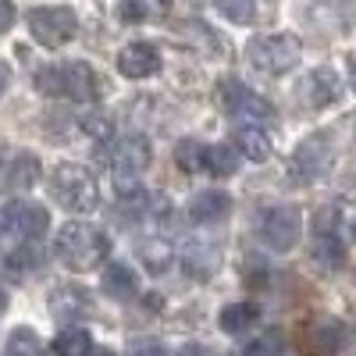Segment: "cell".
Listing matches in <instances>:
<instances>
[{
  "label": "cell",
  "instance_id": "cell-4",
  "mask_svg": "<svg viewBox=\"0 0 356 356\" xmlns=\"http://www.w3.org/2000/svg\"><path fill=\"white\" fill-rule=\"evenodd\" d=\"M300 54L303 43L300 36H289V33H271V36H253L246 43V57L250 65L264 75H285L300 65Z\"/></svg>",
  "mask_w": 356,
  "mask_h": 356
},
{
  "label": "cell",
  "instance_id": "cell-14",
  "mask_svg": "<svg viewBox=\"0 0 356 356\" xmlns=\"http://www.w3.org/2000/svg\"><path fill=\"white\" fill-rule=\"evenodd\" d=\"M228 211H232V196L221 189H203L189 200V218L196 225H214V221L228 218Z\"/></svg>",
  "mask_w": 356,
  "mask_h": 356
},
{
  "label": "cell",
  "instance_id": "cell-30",
  "mask_svg": "<svg viewBox=\"0 0 356 356\" xmlns=\"http://www.w3.org/2000/svg\"><path fill=\"white\" fill-rule=\"evenodd\" d=\"M335 221H339V211H335V207H321V211L314 214L317 232H335Z\"/></svg>",
  "mask_w": 356,
  "mask_h": 356
},
{
  "label": "cell",
  "instance_id": "cell-17",
  "mask_svg": "<svg viewBox=\"0 0 356 356\" xmlns=\"http://www.w3.org/2000/svg\"><path fill=\"white\" fill-rule=\"evenodd\" d=\"M235 150H239L246 161H267L271 157V139H267V132L260 125H243L239 132H235Z\"/></svg>",
  "mask_w": 356,
  "mask_h": 356
},
{
  "label": "cell",
  "instance_id": "cell-32",
  "mask_svg": "<svg viewBox=\"0 0 356 356\" xmlns=\"http://www.w3.org/2000/svg\"><path fill=\"white\" fill-rule=\"evenodd\" d=\"M18 11H15V0H0V33H8V29L15 25Z\"/></svg>",
  "mask_w": 356,
  "mask_h": 356
},
{
  "label": "cell",
  "instance_id": "cell-2",
  "mask_svg": "<svg viewBox=\"0 0 356 356\" xmlns=\"http://www.w3.org/2000/svg\"><path fill=\"white\" fill-rule=\"evenodd\" d=\"M107 250H111L107 235L89 221L61 225V232H57V239H54V253L61 257V264L68 271H93V267L104 264Z\"/></svg>",
  "mask_w": 356,
  "mask_h": 356
},
{
  "label": "cell",
  "instance_id": "cell-20",
  "mask_svg": "<svg viewBox=\"0 0 356 356\" xmlns=\"http://www.w3.org/2000/svg\"><path fill=\"white\" fill-rule=\"evenodd\" d=\"M8 182L15 189H33L40 182V157L36 154H18L8 164Z\"/></svg>",
  "mask_w": 356,
  "mask_h": 356
},
{
  "label": "cell",
  "instance_id": "cell-27",
  "mask_svg": "<svg viewBox=\"0 0 356 356\" xmlns=\"http://www.w3.org/2000/svg\"><path fill=\"white\" fill-rule=\"evenodd\" d=\"M8 264L15 267V271H29V267H40V250L33 246V239H29L25 246H18V250L8 257Z\"/></svg>",
  "mask_w": 356,
  "mask_h": 356
},
{
  "label": "cell",
  "instance_id": "cell-23",
  "mask_svg": "<svg viewBox=\"0 0 356 356\" xmlns=\"http://www.w3.org/2000/svg\"><path fill=\"white\" fill-rule=\"evenodd\" d=\"M171 8V0H122L118 4V15H122L125 22H143L150 15H164Z\"/></svg>",
  "mask_w": 356,
  "mask_h": 356
},
{
  "label": "cell",
  "instance_id": "cell-9",
  "mask_svg": "<svg viewBox=\"0 0 356 356\" xmlns=\"http://www.w3.org/2000/svg\"><path fill=\"white\" fill-rule=\"evenodd\" d=\"M107 161H111L114 175H139V171L150 168L154 150H150V143H146L143 136H125V139H114Z\"/></svg>",
  "mask_w": 356,
  "mask_h": 356
},
{
  "label": "cell",
  "instance_id": "cell-36",
  "mask_svg": "<svg viewBox=\"0 0 356 356\" xmlns=\"http://www.w3.org/2000/svg\"><path fill=\"white\" fill-rule=\"evenodd\" d=\"M8 79H11V72H8L4 65H0V93H4V89H8Z\"/></svg>",
  "mask_w": 356,
  "mask_h": 356
},
{
  "label": "cell",
  "instance_id": "cell-5",
  "mask_svg": "<svg viewBox=\"0 0 356 356\" xmlns=\"http://www.w3.org/2000/svg\"><path fill=\"white\" fill-rule=\"evenodd\" d=\"M25 22H29V36H33L40 47H47V50H61L79 33L75 11L72 8H61V4H54V8H33Z\"/></svg>",
  "mask_w": 356,
  "mask_h": 356
},
{
  "label": "cell",
  "instance_id": "cell-34",
  "mask_svg": "<svg viewBox=\"0 0 356 356\" xmlns=\"http://www.w3.org/2000/svg\"><path fill=\"white\" fill-rule=\"evenodd\" d=\"M346 68H349V86H353V93H356V54L346 57Z\"/></svg>",
  "mask_w": 356,
  "mask_h": 356
},
{
  "label": "cell",
  "instance_id": "cell-16",
  "mask_svg": "<svg viewBox=\"0 0 356 356\" xmlns=\"http://www.w3.org/2000/svg\"><path fill=\"white\" fill-rule=\"evenodd\" d=\"M203 171L207 175H218V178H228L239 171V150L228 143H211L203 146Z\"/></svg>",
  "mask_w": 356,
  "mask_h": 356
},
{
  "label": "cell",
  "instance_id": "cell-24",
  "mask_svg": "<svg viewBox=\"0 0 356 356\" xmlns=\"http://www.w3.org/2000/svg\"><path fill=\"white\" fill-rule=\"evenodd\" d=\"M289 342H285V332L282 328H267L260 339H253L246 346V356H285Z\"/></svg>",
  "mask_w": 356,
  "mask_h": 356
},
{
  "label": "cell",
  "instance_id": "cell-25",
  "mask_svg": "<svg viewBox=\"0 0 356 356\" xmlns=\"http://www.w3.org/2000/svg\"><path fill=\"white\" fill-rule=\"evenodd\" d=\"M8 356H43V342L33 328H15L8 335Z\"/></svg>",
  "mask_w": 356,
  "mask_h": 356
},
{
  "label": "cell",
  "instance_id": "cell-3",
  "mask_svg": "<svg viewBox=\"0 0 356 356\" xmlns=\"http://www.w3.org/2000/svg\"><path fill=\"white\" fill-rule=\"evenodd\" d=\"M47 193L54 203H61L68 214H93L100 207V182L82 164H57L47 178Z\"/></svg>",
  "mask_w": 356,
  "mask_h": 356
},
{
  "label": "cell",
  "instance_id": "cell-35",
  "mask_svg": "<svg viewBox=\"0 0 356 356\" xmlns=\"http://www.w3.org/2000/svg\"><path fill=\"white\" fill-rule=\"evenodd\" d=\"M178 356H211V353H207V349H200V346H186V349L178 353Z\"/></svg>",
  "mask_w": 356,
  "mask_h": 356
},
{
  "label": "cell",
  "instance_id": "cell-7",
  "mask_svg": "<svg viewBox=\"0 0 356 356\" xmlns=\"http://www.w3.org/2000/svg\"><path fill=\"white\" fill-rule=\"evenodd\" d=\"M260 235L264 243L285 253L296 246V239H300V211L296 207H271L264 218H260Z\"/></svg>",
  "mask_w": 356,
  "mask_h": 356
},
{
  "label": "cell",
  "instance_id": "cell-37",
  "mask_svg": "<svg viewBox=\"0 0 356 356\" xmlns=\"http://www.w3.org/2000/svg\"><path fill=\"white\" fill-rule=\"evenodd\" d=\"M86 356H114V353H111V349H89Z\"/></svg>",
  "mask_w": 356,
  "mask_h": 356
},
{
  "label": "cell",
  "instance_id": "cell-31",
  "mask_svg": "<svg viewBox=\"0 0 356 356\" xmlns=\"http://www.w3.org/2000/svg\"><path fill=\"white\" fill-rule=\"evenodd\" d=\"M82 129H86L89 136H97V139H104V143H107V136H111V125L104 122V118H86V122H82Z\"/></svg>",
  "mask_w": 356,
  "mask_h": 356
},
{
  "label": "cell",
  "instance_id": "cell-8",
  "mask_svg": "<svg viewBox=\"0 0 356 356\" xmlns=\"http://www.w3.org/2000/svg\"><path fill=\"white\" fill-rule=\"evenodd\" d=\"M346 342V328H342V321L339 317H328V314H321V317H310L307 321V328H303V349L310 356H335Z\"/></svg>",
  "mask_w": 356,
  "mask_h": 356
},
{
  "label": "cell",
  "instance_id": "cell-28",
  "mask_svg": "<svg viewBox=\"0 0 356 356\" xmlns=\"http://www.w3.org/2000/svg\"><path fill=\"white\" fill-rule=\"evenodd\" d=\"M218 4L232 22H250L253 18V0H218Z\"/></svg>",
  "mask_w": 356,
  "mask_h": 356
},
{
  "label": "cell",
  "instance_id": "cell-6",
  "mask_svg": "<svg viewBox=\"0 0 356 356\" xmlns=\"http://www.w3.org/2000/svg\"><path fill=\"white\" fill-rule=\"evenodd\" d=\"M218 100H221L225 114H232V118H257V122L275 118V107L267 104L260 93H253L250 86H243L239 79H225L218 86Z\"/></svg>",
  "mask_w": 356,
  "mask_h": 356
},
{
  "label": "cell",
  "instance_id": "cell-15",
  "mask_svg": "<svg viewBox=\"0 0 356 356\" xmlns=\"http://www.w3.org/2000/svg\"><path fill=\"white\" fill-rule=\"evenodd\" d=\"M100 289H104V296H111V300L129 303V300H136V292H139V278L132 275L129 264H107L104 275H100Z\"/></svg>",
  "mask_w": 356,
  "mask_h": 356
},
{
  "label": "cell",
  "instance_id": "cell-18",
  "mask_svg": "<svg viewBox=\"0 0 356 356\" xmlns=\"http://www.w3.org/2000/svg\"><path fill=\"white\" fill-rule=\"evenodd\" d=\"M257 321H260V310H257L253 303H228V307L221 310V317H218V324H221L225 335H243V332L253 328Z\"/></svg>",
  "mask_w": 356,
  "mask_h": 356
},
{
  "label": "cell",
  "instance_id": "cell-29",
  "mask_svg": "<svg viewBox=\"0 0 356 356\" xmlns=\"http://www.w3.org/2000/svg\"><path fill=\"white\" fill-rule=\"evenodd\" d=\"M125 356H168V353H164V346L157 339H132Z\"/></svg>",
  "mask_w": 356,
  "mask_h": 356
},
{
  "label": "cell",
  "instance_id": "cell-21",
  "mask_svg": "<svg viewBox=\"0 0 356 356\" xmlns=\"http://www.w3.org/2000/svg\"><path fill=\"white\" fill-rule=\"evenodd\" d=\"M93 349V339H89L86 328H61L54 339V353L57 356H86Z\"/></svg>",
  "mask_w": 356,
  "mask_h": 356
},
{
  "label": "cell",
  "instance_id": "cell-12",
  "mask_svg": "<svg viewBox=\"0 0 356 356\" xmlns=\"http://www.w3.org/2000/svg\"><path fill=\"white\" fill-rule=\"evenodd\" d=\"M89 310H93V300L79 285H61L50 292V314L57 321H82V317H89Z\"/></svg>",
  "mask_w": 356,
  "mask_h": 356
},
{
  "label": "cell",
  "instance_id": "cell-1",
  "mask_svg": "<svg viewBox=\"0 0 356 356\" xmlns=\"http://www.w3.org/2000/svg\"><path fill=\"white\" fill-rule=\"evenodd\" d=\"M36 89L47 97H65V100H75V104H93L104 86H100V75L97 68H89L86 61H65V65H47L36 72Z\"/></svg>",
  "mask_w": 356,
  "mask_h": 356
},
{
  "label": "cell",
  "instance_id": "cell-26",
  "mask_svg": "<svg viewBox=\"0 0 356 356\" xmlns=\"http://www.w3.org/2000/svg\"><path fill=\"white\" fill-rule=\"evenodd\" d=\"M175 161H178V168L189 171V175L203 171V143H196V139H182V143H178V150H175Z\"/></svg>",
  "mask_w": 356,
  "mask_h": 356
},
{
  "label": "cell",
  "instance_id": "cell-38",
  "mask_svg": "<svg viewBox=\"0 0 356 356\" xmlns=\"http://www.w3.org/2000/svg\"><path fill=\"white\" fill-rule=\"evenodd\" d=\"M8 310V296H4V289H0V314Z\"/></svg>",
  "mask_w": 356,
  "mask_h": 356
},
{
  "label": "cell",
  "instance_id": "cell-11",
  "mask_svg": "<svg viewBox=\"0 0 356 356\" xmlns=\"http://www.w3.org/2000/svg\"><path fill=\"white\" fill-rule=\"evenodd\" d=\"M332 164V143L328 136H307L292 154V168L300 171L303 178H317L321 171H328Z\"/></svg>",
  "mask_w": 356,
  "mask_h": 356
},
{
  "label": "cell",
  "instance_id": "cell-13",
  "mask_svg": "<svg viewBox=\"0 0 356 356\" xmlns=\"http://www.w3.org/2000/svg\"><path fill=\"white\" fill-rule=\"evenodd\" d=\"M303 97L310 107H328L342 97V79L335 68H314L307 75V86H303Z\"/></svg>",
  "mask_w": 356,
  "mask_h": 356
},
{
  "label": "cell",
  "instance_id": "cell-22",
  "mask_svg": "<svg viewBox=\"0 0 356 356\" xmlns=\"http://www.w3.org/2000/svg\"><path fill=\"white\" fill-rule=\"evenodd\" d=\"M314 260H317L321 267H342L346 250H342V243L335 239V232H317V239H314Z\"/></svg>",
  "mask_w": 356,
  "mask_h": 356
},
{
  "label": "cell",
  "instance_id": "cell-10",
  "mask_svg": "<svg viewBox=\"0 0 356 356\" xmlns=\"http://www.w3.org/2000/svg\"><path fill=\"white\" fill-rule=\"evenodd\" d=\"M161 50L157 43H146V40H136L129 47H122V54H118V72H122L125 79H150L161 72Z\"/></svg>",
  "mask_w": 356,
  "mask_h": 356
},
{
  "label": "cell",
  "instance_id": "cell-39",
  "mask_svg": "<svg viewBox=\"0 0 356 356\" xmlns=\"http://www.w3.org/2000/svg\"><path fill=\"white\" fill-rule=\"evenodd\" d=\"M189 4H196V8H200V4H207V0H189Z\"/></svg>",
  "mask_w": 356,
  "mask_h": 356
},
{
  "label": "cell",
  "instance_id": "cell-40",
  "mask_svg": "<svg viewBox=\"0 0 356 356\" xmlns=\"http://www.w3.org/2000/svg\"><path fill=\"white\" fill-rule=\"evenodd\" d=\"M353 239H356V221H353Z\"/></svg>",
  "mask_w": 356,
  "mask_h": 356
},
{
  "label": "cell",
  "instance_id": "cell-33",
  "mask_svg": "<svg viewBox=\"0 0 356 356\" xmlns=\"http://www.w3.org/2000/svg\"><path fill=\"white\" fill-rule=\"evenodd\" d=\"M15 207H18V203H11V200H0V232H4V228H11Z\"/></svg>",
  "mask_w": 356,
  "mask_h": 356
},
{
  "label": "cell",
  "instance_id": "cell-19",
  "mask_svg": "<svg viewBox=\"0 0 356 356\" xmlns=\"http://www.w3.org/2000/svg\"><path fill=\"white\" fill-rule=\"evenodd\" d=\"M50 218L43 207H33V203H25V207H15V218H11V228L22 232L25 239H40V235L47 232Z\"/></svg>",
  "mask_w": 356,
  "mask_h": 356
}]
</instances>
